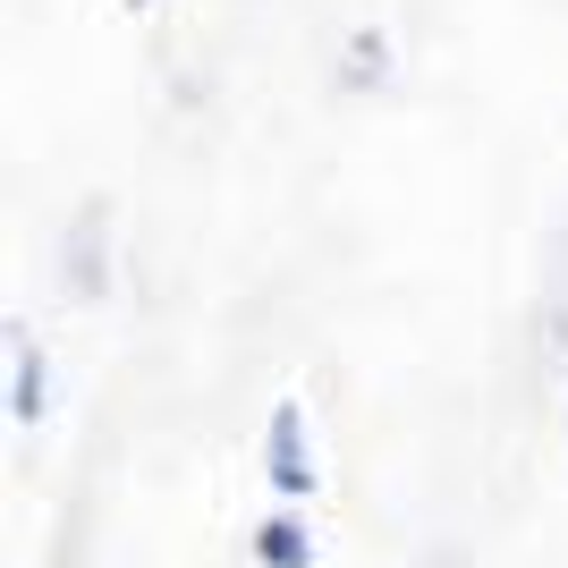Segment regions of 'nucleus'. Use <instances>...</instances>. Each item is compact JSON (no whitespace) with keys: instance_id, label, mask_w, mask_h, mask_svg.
Returning a JSON list of instances; mask_svg holds the SVG:
<instances>
[{"instance_id":"1","label":"nucleus","mask_w":568,"mask_h":568,"mask_svg":"<svg viewBox=\"0 0 568 568\" xmlns=\"http://www.w3.org/2000/svg\"><path fill=\"white\" fill-rule=\"evenodd\" d=\"M263 467H272V484H281L288 500H306V493H314V467H306V416H297V407H281V416H272Z\"/></svg>"},{"instance_id":"2","label":"nucleus","mask_w":568,"mask_h":568,"mask_svg":"<svg viewBox=\"0 0 568 568\" xmlns=\"http://www.w3.org/2000/svg\"><path fill=\"white\" fill-rule=\"evenodd\" d=\"M255 560H263V568H314V535L281 509V518L255 526Z\"/></svg>"},{"instance_id":"3","label":"nucleus","mask_w":568,"mask_h":568,"mask_svg":"<svg viewBox=\"0 0 568 568\" xmlns=\"http://www.w3.org/2000/svg\"><path fill=\"white\" fill-rule=\"evenodd\" d=\"M128 9H144V0H128Z\"/></svg>"}]
</instances>
